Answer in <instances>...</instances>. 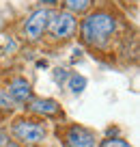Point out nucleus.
<instances>
[{
	"label": "nucleus",
	"instance_id": "nucleus-12",
	"mask_svg": "<svg viewBox=\"0 0 140 147\" xmlns=\"http://www.w3.org/2000/svg\"><path fill=\"white\" fill-rule=\"evenodd\" d=\"M56 80H65V76H67V74H65V69H56Z\"/></svg>",
	"mask_w": 140,
	"mask_h": 147
},
{
	"label": "nucleus",
	"instance_id": "nucleus-11",
	"mask_svg": "<svg viewBox=\"0 0 140 147\" xmlns=\"http://www.w3.org/2000/svg\"><path fill=\"white\" fill-rule=\"evenodd\" d=\"M101 147H131V145L123 138H108V141L101 143Z\"/></svg>",
	"mask_w": 140,
	"mask_h": 147
},
{
	"label": "nucleus",
	"instance_id": "nucleus-4",
	"mask_svg": "<svg viewBox=\"0 0 140 147\" xmlns=\"http://www.w3.org/2000/svg\"><path fill=\"white\" fill-rule=\"evenodd\" d=\"M13 134L19 141L35 145V143L45 138V128L41 123H37V121H30V119H17L13 123Z\"/></svg>",
	"mask_w": 140,
	"mask_h": 147
},
{
	"label": "nucleus",
	"instance_id": "nucleus-1",
	"mask_svg": "<svg viewBox=\"0 0 140 147\" xmlns=\"http://www.w3.org/2000/svg\"><path fill=\"white\" fill-rule=\"evenodd\" d=\"M114 30H117V18L106 11L90 13L82 22V39L90 46H104Z\"/></svg>",
	"mask_w": 140,
	"mask_h": 147
},
{
	"label": "nucleus",
	"instance_id": "nucleus-2",
	"mask_svg": "<svg viewBox=\"0 0 140 147\" xmlns=\"http://www.w3.org/2000/svg\"><path fill=\"white\" fill-rule=\"evenodd\" d=\"M50 11L48 9H37L28 15L26 24H24V37L28 41H39L43 30L48 28V22H50Z\"/></svg>",
	"mask_w": 140,
	"mask_h": 147
},
{
	"label": "nucleus",
	"instance_id": "nucleus-8",
	"mask_svg": "<svg viewBox=\"0 0 140 147\" xmlns=\"http://www.w3.org/2000/svg\"><path fill=\"white\" fill-rule=\"evenodd\" d=\"M65 7L69 13H84L90 7V0H65Z\"/></svg>",
	"mask_w": 140,
	"mask_h": 147
},
{
	"label": "nucleus",
	"instance_id": "nucleus-13",
	"mask_svg": "<svg viewBox=\"0 0 140 147\" xmlns=\"http://www.w3.org/2000/svg\"><path fill=\"white\" fill-rule=\"evenodd\" d=\"M41 2H48V5H54V2H58V0H41Z\"/></svg>",
	"mask_w": 140,
	"mask_h": 147
},
{
	"label": "nucleus",
	"instance_id": "nucleus-5",
	"mask_svg": "<svg viewBox=\"0 0 140 147\" xmlns=\"http://www.w3.org/2000/svg\"><path fill=\"white\" fill-rule=\"evenodd\" d=\"M65 141H67V147H93L95 145V136L82 125H71L67 130Z\"/></svg>",
	"mask_w": 140,
	"mask_h": 147
},
{
	"label": "nucleus",
	"instance_id": "nucleus-9",
	"mask_svg": "<svg viewBox=\"0 0 140 147\" xmlns=\"http://www.w3.org/2000/svg\"><path fill=\"white\" fill-rule=\"evenodd\" d=\"M84 87H86V78L84 76H71L69 78V89H71V93H82L84 91Z\"/></svg>",
	"mask_w": 140,
	"mask_h": 147
},
{
	"label": "nucleus",
	"instance_id": "nucleus-14",
	"mask_svg": "<svg viewBox=\"0 0 140 147\" xmlns=\"http://www.w3.org/2000/svg\"><path fill=\"white\" fill-rule=\"evenodd\" d=\"M5 147H17V145H15V143H7Z\"/></svg>",
	"mask_w": 140,
	"mask_h": 147
},
{
	"label": "nucleus",
	"instance_id": "nucleus-10",
	"mask_svg": "<svg viewBox=\"0 0 140 147\" xmlns=\"http://www.w3.org/2000/svg\"><path fill=\"white\" fill-rule=\"evenodd\" d=\"M13 108V100H11L9 93L0 91V110H11Z\"/></svg>",
	"mask_w": 140,
	"mask_h": 147
},
{
	"label": "nucleus",
	"instance_id": "nucleus-3",
	"mask_svg": "<svg viewBox=\"0 0 140 147\" xmlns=\"http://www.w3.org/2000/svg\"><path fill=\"white\" fill-rule=\"evenodd\" d=\"M48 28H50L52 37L56 39H67V37L73 35L76 30V18L69 11H60V13H52L50 22H48Z\"/></svg>",
	"mask_w": 140,
	"mask_h": 147
},
{
	"label": "nucleus",
	"instance_id": "nucleus-6",
	"mask_svg": "<svg viewBox=\"0 0 140 147\" xmlns=\"http://www.w3.org/2000/svg\"><path fill=\"white\" fill-rule=\"evenodd\" d=\"M9 95H11L13 102L24 104V102H28L32 97V89L24 78H15V80H11V84H9Z\"/></svg>",
	"mask_w": 140,
	"mask_h": 147
},
{
	"label": "nucleus",
	"instance_id": "nucleus-7",
	"mask_svg": "<svg viewBox=\"0 0 140 147\" xmlns=\"http://www.w3.org/2000/svg\"><path fill=\"white\" fill-rule=\"evenodd\" d=\"M30 110L39 115H56L58 104L54 100H30Z\"/></svg>",
	"mask_w": 140,
	"mask_h": 147
}]
</instances>
